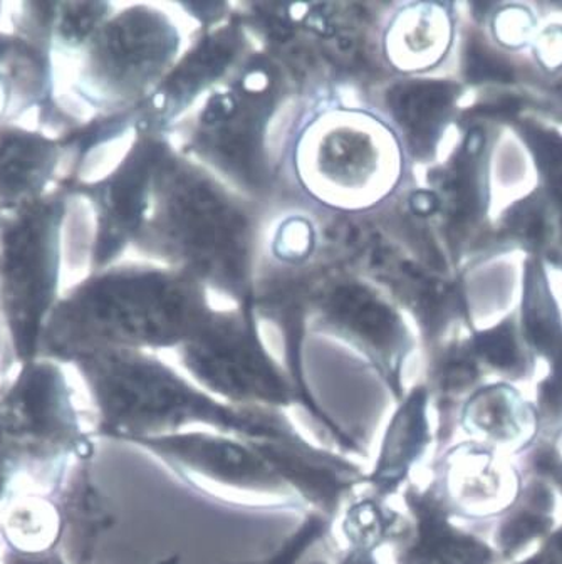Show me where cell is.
<instances>
[{"label":"cell","instance_id":"8","mask_svg":"<svg viewBox=\"0 0 562 564\" xmlns=\"http://www.w3.org/2000/svg\"><path fill=\"white\" fill-rule=\"evenodd\" d=\"M230 82L202 99L195 150L218 178L252 191L266 176V133L278 105L274 76L256 63L240 67Z\"/></svg>","mask_w":562,"mask_h":564},{"label":"cell","instance_id":"1","mask_svg":"<svg viewBox=\"0 0 562 564\" xmlns=\"http://www.w3.org/2000/svg\"><path fill=\"white\" fill-rule=\"evenodd\" d=\"M410 155L383 106L321 91L292 118L279 166L311 210L361 219L380 214L401 194Z\"/></svg>","mask_w":562,"mask_h":564},{"label":"cell","instance_id":"24","mask_svg":"<svg viewBox=\"0 0 562 564\" xmlns=\"http://www.w3.org/2000/svg\"><path fill=\"white\" fill-rule=\"evenodd\" d=\"M53 553H31V551L15 550V547L6 544L2 553V564H51L53 563Z\"/></svg>","mask_w":562,"mask_h":564},{"label":"cell","instance_id":"22","mask_svg":"<svg viewBox=\"0 0 562 564\" xmlns=\"http://www.w3.org/2000/svg\"><path fill=\"white\" fill-rule=\"evenodd\" d=\"M542 528H544V524H542L539 516H519V518L514 519L510 524H507L506 528H504V544H506V547H509V550H512V547L520 546L523 541H528L529 538L538 534Z\"/></svg>","mask_w":562,"mask_h":564},{"label":"cell","instance_id":"18","mask_svg":"<svg viewBox=\"0 0 562 564\" xmlns=\"http://www.w3.org/2000/svg\"><path fill=\"white\" fill-rule=\"evenodd\" d=\"M271 254L281 264L299 265L316 252L320 232L313 220L304 214H289L274 227Z\"/></svg>","mask_w":562,"mask_h":564},{"label":"cell","instance_id":"5","mask_svg":"<svg viewBox=\"0 0 562 564\" xmlns=\"http://www.w3.org/2000/svg\"><path fill=\"white\" fill-rule=\"evenodd\" d=\"M0 455L53 492L73 458H91V438L83 431L66 377L53 361H28L0 393Z\"/></svg>","mask_w":562,"mask_h":564},{"label":"cell","instance_id":"12","mask_svg":"<svg viewBox=\"0 0 562 564\" xmlns=\"http://www.w3.org/2000/svg\"><path fill=\"white\" fill-rule=\"evenodd\" d=\"M445 6L413 2L390 9L377 24V54L398 76L423 75L442 63L454 37Z\"/></svg>","mask_w":562,"mask_h":564},{"label":"cell","instance_id":"26","mask_svg":"<svg viewBox=\"0 0 562 564\" xmlns=\"http://www.w3.org/2000/svg\"><path fill=\"white\" fill-rule=\"evenodd\" d=\"M6 98H8V93H6L4 83L0 79V115L4 111Z\"/></svg>","mask_w":562,"mask_h":564},{"label":"cell","instance_id":"10","mask_svg":"<svg viewBox=\"0 0 562 564\" xmlns=\"http://www.w3.org/2000/svg\"><path fill=\"white\" fill-rule=\"evenodd\" d=\"M314 316V332L345 343L377 371L395 399L403 397L401 368L410 336L387 296L366 282L342 279L321 294Z\"/></svg>","mask_w":562,"mask_h":564},{"label":"cell","instance_id":"29","mask_svg":"<svg viewBox=\"0 0 562 564\" xmlns=\"http://www.w3.org/2000/svg\"><path fill=\"white\" fill-rule=\"evenodd\" d=\"M0 564H2V557H0Z\"/></svg>","mask_w":562,"mask_h":564},{"label":"cell","instance_id":"27","mask_svg":"<svg viewBox=\"0 0 562 564\" xmlns=\"http://www.w3.org/2000/svg\"><path fill=\"white\" fill-rule=\"evenodd\" d=\"M51 564H67V563H66V561L63 560V557H61L60 553H54L53 563H51Z\"/></svg>","mask_w":562,"mask_h":564},{"label":"cell","instance_id":"7","mask_svg":"<svg viewBox=\"0 0 562 564\" xmlns=\"http://www.w3.org/2000/svg\"><path fill=\"white\" fill-rule=\"evenodd\" d=\"M182 19L137 6L105 21L93 35L88 91L99 105H125L163 85L186 53Z\"/></svg>","mask_w":562,"mask_h":564},{"label":"cell","instance_id":"14","mask_svg":"<svg viewBox=\"0 0 562 564\" xmlns=\"http://www.w3.org/2000/svg\"><path fill=\"white\" fill-rule=\"evenodd\" d=\"M400 400L381 441L375 469L365 477V484L381 499L390 498L391 494L400 490L430 441L426 393L417 388Z\"/></svg>","mask_w":562,"mask_h":564},{"label":"cell","instance_id":"15","mask_svg":"<svg viewBox=\"0 0 562 564\" xmlns=\"http://www.w3.org/2000/svg\"><path fill=\"white\" fill-rule=\"evenodd\" d=\"M455 88L442 83H404L388 91L383 110L407 141L410 153L429 152L442 130Z\"/></svg>","mask_w":562,"mask_h":564},{"label":"cell","instance_id":"3","mask_svg":"<svg viewBox=\"0 0 562 564\" xmlns=\"http://www.w3.org/2000/svg\"><path fill=\"white\" fill-rule=\"evenodd\" d=\"M212 313L205 284L182 269H115L66 301L43 343L47 355L71 361L93 348L179 349Z\"/></svg>","mask_w":562,"mask_h":564},{"label":"cell","instance_id":"11","mask_svg":"<svg viewBox=\"0 0 562 564\" xmlns=\"http://www.w3.org/2000/svg\"><path fill=\"white\" fill-rule=\"evenodd\" d=\"M165 458L175 469L230 489L292 496L256 441L220 434L186 431L137 442Z\"/></svg>","mask_w":562,"mask_h":564},{"label":"cell","instance_id":"13","mask_svg":"<svg viewBox=\"0 0 562 564\" xmlns=\"http://www.w3.org/2000/svg\"><path fill=\"white\" fill-rule=\"evenodd\" d=\"M240 51V34L233 25L217 29L192 50H186L169 78L156 89V99L166 106L163 113L176 117L202 95H208V88L220 82L230 67L237 66Z\"/></svg>","mask_w":562,"mask_h":564},{"label":"cell","instance_id":"17","mask_svg":"<svg viewBox=\"0 0 562 564\" xmlns=\"http://www.w3.org/2000/svg\"><path fill=\"white\" fill-rule=\"evenodd\" d=\"M385 499L375 494L369 498L353 502L343 519V534L348 541V550L369 551L398 538L401 531V516L385 506Z\"/></svg>","mask_w":562,"mask_h":564},{"label":"cell","instance_id":"21","mask_svg":"<svg viewBox=\"0 0 562 564\" xmlns=\"http://www.w3.org/2000/svg\"><path fill=\"white\" fill-rule=\"evenodd\" d=\"M471 57L472 75L477 79H494V82H509L512 78V70L509 66L497 59L493 53L485 51L484 47L474 46L472 53L468 54Z\"/></svg>","mask_w":562,"mask_h":564},{"label":"cell","instance_id":"9","mask_svg":"<svg viewBox=\"0 0 562 564\" xmlns=\"http://www.w3.org/2000/svg\"><path fill=\"white\" fill-rule=\"evenodd\" d=\"M61 208H32L6 234L0 252V278L8 301L15 355L22 364L35 360L43 343V322L53 301L57 278Z\"/></svg>","mask_w":562,"mask_h":564},{"label":"cell","instance_id":"19","mask_svg":"<svg viewBox=\"0 0 562 564\" xmlns=\"http://www.w3.org/2000/svg\"><path fill=\"white\" fill-rule=\"evenodd\" d=\"M63 11L57 18V29L61 37L67 44L85 43V40L96 34L102 22L106 21V12L109 6L105 4H63Z\"/></svg>","mask_w":562,"mask_h":564},{"label":"cell","instance_id":"16","mask_svg":"<svg viewBox=\"0 0 562 564\" xmlns=\"http://www.w3.org/2000/svg\"><path fill=\"white\" fill-rule=\"evenodd\" d=\"M56 163V147L31 133L0 138V195L9 200L43 187Z\"/></svg>","mask_w":562,"mask_h":564},{"label":"cell","instance_id":"2","mask_svg":"<svg viewBox=\"0 0 562 564\" xmlns=\"http://www.w3.org/2000/svg\"><path fill=\"white\" fill-rule=\"evenodd\" d=\"M73 361L95 405L98 435L112 441L137 444L197 425L249 441L294 432L281 413L221 402L147 351L93 348Z\"/></svg>","mask_w":562,"mask_h":564},{"label":"cell","instance_id":"20","mask_svg":"<svg viewBox=\"0 0 562 564\" xmlns=\"http://www.w3.org/2000/svg\"><path fill=\"white\" fill-rule=\"evenodd\" d=\"M477 351L494 367L510 368L519 365V351L512 335V326L504 325L477 338Z\"/></svg>","mask_w":562,"mask_h":564},{"label":"cell","instance_id":"6","mask_svg":"<svg viewBox=\"0 0 562 564\" xmlns=\"http://www.w3.org/2000/svg\"><path fill=\"white\" fill-rule=\"evenodd\" d=\"M253 323L236 311L214 310L201 332L179 348L182 367L229 405L279 412L301 403L291 375L272 358Z\"/></svg>","mask_w":562,"mask_h":564},{"label":"cell","instance_id":"25","mask_svg":"<svg viewBox=\"0 0 562 564\" xmlns=\"http://www.w3.org/2000/svg\"><path fill=\"white\" fill-rule=\"evenodd\" d=\"M18 476L19 470L15 469L14 464L9 463L8 458L0 455V505L11 496L12 486Z\"/></svg>","mask_w":562,"mask_h":564},{"label":"cell","instance_id":"23","mask_svg":"<svg viewBox=\"0 0 562 564\" xmlns=\"http://www.w3.org/2000/svg\"><path fill=\"white\" fill-rule=\"evenodd\" d=\"M542 403L551 412H561L562 410V349L555 360L554 371L549 380L542 384Z\"/></svg>","mask_w":562,"mask_h":564},{"label":"cell","instance_id":"28","mask_svg":"<svg viewBox=\"0 0 562 564\" xmlns=\"http://www.w3.org/2000/svg\"><path fill=\"white\" fill-rule=\"evenodd\" d=\"M558 541H559V547H561V551H562V533H561V536L558 538Z\"/></svg>","mask_w":562,"mask_h":564},{"label":"cell","instance_id":"4","mask_svg":"<svg viewBox=\"0 0 562 564\" xmlns=\"http://www.w3.org/2000/svg\"><path fill=\"white\" fill-rule=\"evenodd\" d=\"M137 234L205 288L246 296L257 240L252 217L214 172L160 147Z\"/></svg>","mask_w":562,"mask_h":564}]
</instances>
